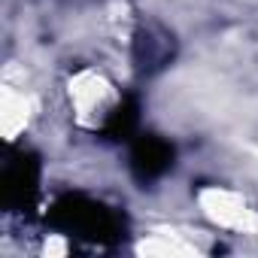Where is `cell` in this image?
<instances>
[{"label":"cell","mask_w":258,"mask_h":258,"mask_svg":"<svg viewBox=\"0 0 258 258\" xmlns=\"http://www.w3.org/2000/svg\"><path fill=\"white\" fill-rule=\"evenodd\" d=\"M55 222L67 231L76 234H115L118 225L109 216V210H103L100 204H91L85 198H64L55 207Z\"/></svg>","instance_id":"6da1fadb"},{"label":"cell","mask_w":258,"mask_h":258,"mask_svg":"<svg viewBox=\"0 0 258 258\" xmlns=\"http://www.w3.org/2000/svg\"><path fill=\"white\" fill-rule=\"evenodd\" d=\"M37 182H40V164L34 155H19L10 161L7 176H4V195L10 204L16 207H28L31 198L37 195Z\"/></svg>","instance_id":"7a4b0ae2"},{"label":"cell","mask_w":258,"mask_h":258,"mask_svg":"<svg viewBox=\"0 0 258 258\" xmlns=\"http://www.w3.org/2000/svg\"><path fill=\"white\" fill-rule=\"evenodd\" d=\"M173 161V149L170 143H164L161 137H140L134 143V152H131V167L137 173V179H155L161 176Z\"/></svg>","instance_id":"3957f363"},{"label":"cell","mask_w":258,"mask_h":258,"mask_svg":"<svg viewBox=\"0 0 258 258\" xmlns=\"http://www.w3.org/2000/svg\"><path fill=\"white\" fill-rule=\"evenodd\" d=\"M137 121H140V109H137V103H134V100H121V103L109 112L103 134H106L109 140H127V137L137 131Z\"/></svg>","instance_id":"277c9868"}]
</instances>
